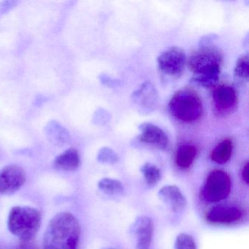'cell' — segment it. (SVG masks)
Listing matches in <instances>:
<instances>
[{"label":"cell","mask_w":249,"mask_h":249,"mask_svg":"<svg viewBox=\"0 0 249 249\" xmlns=\"http://www.w3.org/2000/svg\"><path fill=\"white\" fill-rule=\"evenodd\" d=\"M80 234L78 219L71 213H59L46 229L43 249H76Z\"/></svg>","instance_id":"6da1fadb"},{"label":"cell","mask_w":249,"mask_h":249,"mask_svg":"<svg viewBox=\"0 0 249 249\" xmlns=\"http://www.w3.org/2000/svg\"><path fill=\"white\" fill-rule=\"evenodd\" d=\"M220 53L209 46L201 47L189 57L188 66L194 73L192 81L205 88H211L218 83L221 71Z\"/></svg>","instance_id":"7a4b0ae2"},{"label":"cell","mask_w":249,"mask_h":249,"mask_svg":"<svg viewBox=\"0 0 249 249\" xmlns=\"http://www.w3.org/2000/svg\"><path fill=\"white\" fill-rule=\"evenodd\" d=\"M40 213L33 207H14L8 215L10 231L21 241L33 240L40 228Z\"/></svg>","instance_id":"3957f363"},{"label":"cell","mask_w":249,"mask_h":249,"mask_svg":"<svg viewBox=\"0 0 249 249\" xmlns=\"http://www.w3.org/2000/svg\"><path fill=\"white\" fill-rule=\"evenodd\" d=\"M170 113L180 122H195L202 116V102L197 94L190 89L177 91L169 103Z\"/></svg>","instance_id":"277c9868"},{"label":"cell","mask_w":249,"mask_h":249,"mask_svg":"<svg viewBox=\"0 0 249 249\" xmlns=\"http://www.w3.org/2000/svg\"><path fill=\"white\" fill-rule=\"evenodd\" d=\"M231 186L230 176L226 172L220 170H213L207 178L201 191V196L208 203L220 202L230 195Z\"/></svg>","instance_id":"5b68a950"},{"label":"cell","mask_w":249,"mask_h":249,"mask_svg":"<svg viewBox=\"0 0 249 249\" xmlns=\"http://www.w3.org/2000/svg\"><path fill=\"white\" fill-rule=\"evenodd\" d=\"M131 100L136 110L142 115L154 112L159 105V94L151 81H145L132 93Z\"/></svg>","instance_id":"8992f818"},{"label":"cell","mask_w":249,"mask_h":249,"mask_svg":"<svg viewBox=\"0 0 249 249\" xmlns=\"http://www.w3.org/2000/svg\"><path fill=\"white\" fill-rule=\"evenodd\" d=\"M159 69L168 76H178L183 72L186 63L185 52L180 48L172 47L157 58Z\"/></svg>","instance_id":"52a82bcc"},{"label":"cell","mask_w":249,"mask_h":249,"mask_svg":"<svg viewBox=\"0 0 249 249\" xmlns=\"http://www.w3.org/2000/svg\"><path fill=\"white\" fill-rule=\"evenodd\" d=\"M25 181V172L20 166H6L0 170V196L14 193L21 189Z\"/></svg>","instance_id":"ba28073f"},{"label":"cell","mask_w":249,"mask_h":249,"mask_svg":"<svg viewBox=\"0 0 249 249\" xmlns=\"http://www.w3.org/2000/svg\"><path fill=\"white\" fill-rule=\"evenodd\" d=\"M129 232L135 240L137 249H148L154 234V223L149 217L139 215L131 225Z\"/></svg>","instance_id":"9c48e42d"},{"label":"cell","mask_w":249,"mask_h":249,"mask_svg":"<svg viewBox=\"0 0 249 249\" xmlns=\"http://www.w3.org/2000/svg\"><path fill=\"white\" fill-rule=\"evenodd\" d=\"M141 135L138 137L140 142L154 145L160 150L168 146V138L165 132L156 125L151 123L141 124L139 126Z\"/></svg>","instance_id":"30bf717a"},{"label":"cell","mask_w":249,"mask_h":249,"mask_svg":"<svg viewBox=\"0 0 249 249\" xmlns=\"http://www.w3.org/2000/svg\"><path fill=\"white\" fill-rule=\"evenodd\" d=\"M158 196L174 213L182 212L187 204L186 196L175 185L163 186L159 191Z\"/></svg>","instance_id":"8fae6325"},{"label":"cell","mask_w":249,"mask_h":249,"mask_svg":"<svg viewBox=\"0 0 249 249\" xmlns=\"http://www.w3.org/2000/svg\"><path fill=\"white\" fill-rule=\"evenodd\" d=\"M241 210L234 205H221L214 207L207 213V219L213 223L229 224L242 217Z\"/></svg>","instance_id":"7c38bea8"},{"label":"cell","mask_w":249,"mask_h":249,"mask_svg":"<svg viewBox=\"0 0 249 249\" xmlns=\"http://www.w3.org/2000/svg\"><path fill=\"white\" fill-rule=\"evenodd\" d=\"M213 99L217 110L224 112L231 110L235 106L237 96L232 87L221 86L214 90Z\"/></svg>","instance_id":"4fadbf2b"},{"label":"cell","mask_w":249,"mask_h":249,"mask_svg":"<svg viewBox=\"0 0 249 249\" xmlns=\"http://www.w3.org/2000/svg\"><path fill=\"white\" fill-rule=\"evenodd\" d=\"M44 132L49 141L54 145H65L71 141V135L68 129L56 121L49 122L45 126Z\"/></svg>","instance_id":"5bb4252c"},{"label":"cell","mask_w":249,"mask_h":249,"mask_svg":"<svg viewBox=\"0 0 249 249\" xmlns=\"http://www.w3.org/2000/svg\"><path fill=\"white\" fill-rule=\"evenodd\" d=\"M81 163L78 151L75 148H69L59 154L54 160V166L63 171H75Z\"/></svg>","instance_id":"9a60e30c"},{"label":"cell","mask_w":249,"mask_h":249,"mask_svg":"<svg viewBox=\"0 0 249 249\" xmlns=\"http://www.w3.org/2000/svg\"><path fill=\"white\" fill-rule=\"evenodd\" d=\"M196 155V148L195 145L190 144L180 145L176 152V164L181 168H188L192 165Z\"/></svg>","instance_id":"2e32d148"},{"label":"cell","mask_w":249,"mask_h":249,"mask_svg":"<svg viewBox=\"0 0 249 249\" xmlns=\"http://www.w3.org/2000/svg\"><path fill=\"white\" fill-rule=\"evenodd\" d=\"M232 149L233 144L231 140H224L213 150L211 160L219 164H225L231 158Z\"/></svg>","instance_id":"e0dca14e"},{"label":"cell","mask_w":249,"mask_h":249,"mask_svg":"<svg viewBox=\"0 0 249 249\" xmlns=\"http://www.w3.org/2000/svg\"><path fill=\"white\" fill-rule=\"evenodd\" d=\"M98 188L101 192L108 196H121L124 193L123 183L116 179L106 178L100 180Z\"/></svg>","instance_id":"ac0fdd59"},{"label":"cell","mask_w":249,"mask_h":249,"mask_svg":"<svg viewBox=\"0 0 249 249\" xmlns=\"http://www.w3.org/2000/svg\"><path fill=\"white\" fill-rule=\"evenodd\" d=\"M141 172L150 186H155L161 180V171L157 166L151 163H145L141 167Z\"/></svg>","instance_id":"d6986e66"},{"label":"cell","mask_w":249,"mask_h":249,"mask_svg":"<svg viewBox=\"0 0 249 249\" xmlns=\"http://www.w3.org/2000/svg\"><path fill=\"white\" fill-rule=\"evenodd\" d=\"M234 78L247 81L249 77V62L248 54H243L237 59L234 70Z\"/></svg>","instance_id":"ffe728a7"},{"label":"cell","mask_w":249,"mask_h":249,"mask_svg":"<svg viewBox=\"0 0 249 249\" xmlns=\"http://www.w3.org/2000/svg\"><path fill=\"white\" fill-rule=\"evenodd\" d=\"M97 161L103 164H116L119 160L118 154L108 147H103L97 154Z\"/></svg>","instance_id":"44dd1931"},{"label":"cell","mask_w":249,"mask_h":249,"mask_svg":"<svg viewBox=\"0 0 249 249\" xmlns=\"http://www.w3.org/2000/svg\"><path fill=\"white\" fill-rule=\"evenodd\" d=\"M174 249H196V247L192 236L181 233L176 237Z\"/></svg>","instance_id":"7402d4cb"},{"label":"cell","mask_w":249,"mask_h":249,"mask_svg":"<svg viewBox=\"0 0 249 249\" xmlns=\"http://www.w3.org/2000/svg\"><path fill=\"white\" fill-rule=\"evenodd\" d=\"M110 120V115L107 110L103 108H99L96 110L93 116L92 122L99 126L107 124Z\"/></svg>","instance_id":"603a6c76"},{"label":"cell","mask_w":249,"mask_h":249,"mask_svg":"<svg viewBox=\"0 0 249 249\" xmlns=\"http://www.w3.org/2000/svg\"><path fill=\"white\" fill-rule=\"evenodd\" d=\"M99 78H100L102 84L108 87H116L120 85V81L113 79V78L109 77L108 75H105V74L100 75Z\"/></svg>","instance_id":"cb8c5ba5"},{"label":"cell","mask_w":249,"mask_h":249,"mask_svg":"<svg viewBox=\"0 0 249 249\" xmlns=\"http://www.w3.org/2000/svg\"><path fill=\"white\" fill-rule=\"evenodd\" d=\"M16 1H3L0 2V14H4L11 11L17 5Z\"/></svg>","instance_id":"d4e9b609"},{"label":"cell","mask_w":249,"mask_h":249,"mask_svg":"<svg viewBox=\"0 0 249 249\" xmlns=\"http://www.w3.org/2000/svg\"><path fill=\"white\" fill-rule=\"evenodd\" d=\"M17 249H37V248L32 240L28 241H21Z\"/></svg>","instance_id":"484cf974"},{"label":"cell","mask_w":249,"mask_h":249,"mask_svg":"<svg viewBox=\"0 0 249 249\" xmlns=\"http://www.w3.org/2000/svg\"><path fill=\"white\" fill-rule=\"evenodd\" d=\"M249 162L246 161L245 165L243 166V170H242V177H243V180L246 182V183H249Z\"/></svg>","instance_id":"4316f807"},{"label":"cell","mask_w":249,"mask_h":249,"mask_svg":"<svg viewBox=\"0 0 249 249\" xmlns=\"http://www.w3.org/2000/svg\"></svg>","instance_id":"83f0119b"}]
</instances>
